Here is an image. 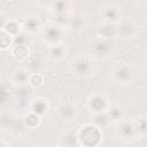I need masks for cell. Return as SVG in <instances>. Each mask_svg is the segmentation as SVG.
Returning a JSON list of instances; mask_svg holds the SVG:
<instances>
[{
  "label": "cell",
  "mask_w": 147,
  "mask_h": 147,
  "mask_svg": "<svg viewBox=\"0 0 147 147\" xmlns=\"http://www.w3.org/2000/svg\"><path fill=\"white\" fill-rule=\"evenodd\" d=\"M69 70L71 75L77 78H90L94 75L95 71L94 59L88 54H78L70 60Z\"/></svg>",
  "instance_id": "cell-1"
},
{
  "label": "cell",
  "mask_w": 147,
  "mask_h": 147,
  "mask_svg": "<svg viewBox=\"0 0 147 147\" xmlns=\"http://www.w3.org/2000/svg\"><path fill=\"white\" fill-rule=\"evenodd\" d=\"M76 133L79 147H100L103 140V131L92 123L82 125Z\"/></svg>",
  "instance_id": "cell-2"
},
{
  "label": "cell",
  "mask_w": 147,
  "mask_h": 147,
  "mask_svg": "<svg viewBox=\"0 0 147 147\" xmlns=\"http://www.w3.org/2000/svg\"><path fill=\"white\" fill-rule=\"evenodd\" d=\"M110 79L121 86L131 85L136 79V71L133 67L124 61H118L113 64L110 69Z\"/></svg>",
  "instance_id": "cell-3"
},
{
  "label": "cell",
  "mask_w": 147,
  "mask_h": 147,
  "mask_svg": "<svg viewBox=\"0 0 147 147\" xmlns=\"http://www.w3.org/2000/svg\"><path fill=\"white\" fill-rule=\"evenodd\" d=\"M40 31H41V38L47 46H54L64 42L65 30L51 22L42 24Z\"/></svg>",
  "instance_id": "cell-4"
},
{
  "label": "cell",
  "mask_w": 147,
  "mask_h": 147,
  "mask_svg": "<svg viewBox=\"0 0 147 147\" xmlns=\"http://www.w3.org/2000/svg\"><path fill=\"white\" fill-rule=\"evenodd\" d=\"M111 105L109 98L102 92H93L87 99V109L92 115L107 113Z\"/></svg>",
  "instance_id": "cell-5"
},
{
  "label": "cell",
  "mask_w": 147,
  "mask_h": 147,
  "mask_svg": "<svg viewBox=\"0 0 147 147\" xmlns=\"http://www.w3.org/2000/svg\"><path fill=\"white\" fill-rule=\"evenodd\" d=\"M99 15L103 23L109 24H117L123 18L122 8L114 2H108L101 6L99 9Z\"/></svg>",
  "instance_id": "cell-6"
},
{
  "label": "cell",
  "mask_w": 147,
  "mask_h": 147,
  "mask_svg": "<svg viewBox=\"0 0 147 147\" xmlns=\"http://www.w3.org/2000/svg\"><path fill=\"white\" fill-rule=\"evenodd\" d=\"M117 38L130 40L137 37L138 34V25L132 17L123 16V18L116 24Z\"/></svg>",
  "instance_id": "cell-7"
},
{
  "label": "cell",
  "mask_w": 147,
  "mask_h": 147,
  "mask_svg": "<svg viewBox=\"0 0 147 147\" xmlns=\"http://www.w3.org/2000/svg\"><path fill=\"white\" fill-rule=\"evenodd\" d=\"M115 136L122 142H132L137 139V134L133 127L132 119H123L122 122L115 124Z\"/></svg>",
  "instance_id": "cell-8"
},
{
  "label": "cell",
  "mask_w": 147,
  "mask_h": 147,
  "mask_svg": "<svg viewBox=\"0 0 147 147\" xmlns=\"http://www.w3.org/2000/svg\"><path fill=\"white\" fill-rule=\"evenodd\" d=\"M91 53L93 59H106L110 56V54L113 53V41L96 39L91 46Z\"/></svg>",
  "instance_id": "cell-9"
},
{
  "label": "cell",
  "mask_w": 147,
  "mask_h": 147,
  "mask_svg": "<svg viewBox=\"0 0 147 147\" xmlns=\"http://www.w3.org/2000/svg\"><path fill=\"white\" fill-rule=\"evenodd\" d=\"M29 77H30V71L24 67H18L11 72L9 80L13 86L21 88V87H24L28 85Z\"/></svg>",
  "instance_id": "cell-10"
},
{
  "label": "cell",
  "mask_w": 147,
  "mask_h": 147,
  "mask_svg": "<svg viewBox=\"0 0 147 147\" xmlns=\"http://www.w3.org/2000/svg\"><path fill=\"white\" fill-rule=\"evenodd\" d=\"M47 6L51 14L72 15L75 9V2L72 1H53V2H48Z\"/></svg>",
  "instance_id": "cell-11"
},
{
  "label": "cell",
  "mask_w": 147,
  "mask_h": 147,
  "mask_svg": "<svg viewBox=\"0 0 147 147\" xmlns=\"http://www.w3.org/2000/svg\"><path fill=\"white\" fill-rule=\"evenodd\" d=\"M57 117L62 122H71L76 118L77 115V108L71 102H62L57 109H56Z\"/></svg>",
  "instance_id": "cell-12"
},
{
  "label": "cell",
  "mask_w": 147,
  "mask_h": 147,
  "mask_svg": "<svg viewBox=\"0 0 147 147\" xmlns=\"http://www.w3.org/2000/svg\"><path fill=\"white\" fill-rule=\"evenodd\" d=\"M21 24H22V29H23V32L25 34H36L38 33L40 30H41V22L39 20L38 16L36 15H30V16H26L24 17L22 21H21Z\"/></svg>",
  "instance_id": "cell-13"
},
{
  "label": "cell",
  "mask_w": 147,
  "mask_h": 147,
  "mask_svg": "<svg viewBox=\"0 0 147 147\" xmlns=\"http://www.w3.org/2000/svg\"><path fill=\"white\" fill-rule=\"evenodd\" d=\"M49 108H51V105L48 100H46L45 98H34L31 100L29 105V111L38 115L41 118L48 113Z\"/></svg>",
  "instance_id": "cell-14"
},
{
  "label": "cell",
  "mask_w": 147,
  "mask_h": 147,
  "mask_svg": "<svg viewBox=\"0 0 147 147\" xmlns=\"http://www.w3.org/2000/svg\"><path fill=\"white\" fill-rule=\"evenodd\" d=\"M67 54H68V47L64 42L47 47V57L52 62H60L64 60Z\"/></svg>",
  "instance_id": "cell-15"
},
{
  "label": "cell",
  "mask_w": 147,
  "mask_h": 147,
  "mask_svg": "<svg viewBox=\"0 0 147 147\" xmlns=\"http://www.w3.org/2000/svg\"><path fill=\"white\" fill-rule=\"evenodd\" d=\"M96 34H98V39H103V40L113 41L114 39L117 38L116 24H109V23H103L102 22L98 26Z\"/></svg>",
  "instance_id": "cell-16"
},
{
  "label": "cell",
  "mask_w": 147,
  "mask_h": 147,
  "mask_svg": "<svg viewBox=\"0 0 147 147\" xmlns=\"http://www.w3.org/2000/svg\"><path fill=\"white\" fill-rule=\"evenodd\" d=\"M11 56L18 62H25L30 56V48L28 45H13L10 48Z\"/></svg>",
  "instance_id": "cell-17"
},
{
  "label": "cell",
  "mask_w": 147,
  "mask_h": 147,
  "mask_svg": "<svg viewBox=\"0 0 147 147\" xmlns=\"http://www.w3.org/2000/svg\"><path fill=\"white\" fill-rule=\"evenodd\" d=\"M3 31H6L11 38L17 37L18 34L23 33V29H22V24L21 21L15 20V18H8L2 28Z\"/></svg>",
  "instance_id": "cell-18"
},
{
  "label": "cell",
  "mask_w": 147,
  "mask_h": 147,
  "mask_svg": "<svg viewBox=\"0 0 147 147\" xmlns=\"http://www.w3.org/2000/svg\"><path fill=\"white\" fill-rule=\"evenodd\" d=\"M107 116H108V119H109L110 124H114V125L126 118L125 110L122 107L117 106V105H111V107L107 111Z\"/></svg>",
  "instance_id": "cell-19"
},
{
  "label": "cell",
  "mask_w": 147,
  "mask_h": 147,
  "mask_svg": "<svg viewBox=\"0 0 147 147\" xmlns=\"http://www.w3.org/2000/svg\"><path fill=\"white\" fill-rule=\"evenodd\" d=\"M133 127L137 134V139H144L147 134V123H146V115H140L137 118L132 119Z\"/></svg>",
  "instance_id": "cell-20"
},
{
  "label": "cell",
  "mask_w": 147,
  "mask_h": 147,
  "mask_svg": "<svg viewBox=\"0 0 147 147\" xmlns=\"http://www.w3.org/2000/svg\"><path fill=\"white\" fill-rule=\"evenodd\" d=\"M70 17L71 15H60V14H51L48 22L62 28V29H68L69 23H70Z\"/></svg>",
  "instance_id": "cell-21"
},
{
  "label": "cell",
  "mask_w": 147,
  "mask_h": 147,
  "mask_svg": "<svg viewBox=\"0 0 147 147\" xmlns=\"http://www.w3.org/2000/svg\"><path fill=\"white\" fill-rule=\"evenodd\" d=\"M61 145H62V147H79L77 133L71 132V131L63 133L61 137Z\"/></svg>",
  "instance_id": "cell-22"
},
{
  "label": "cell",
  "mask_w": 147,
  "mask_h": 147,
  "mask_svg": "<svg viewBox=\"0 0 147 147\" xmlns=\"http://www.w3.org/2000/svg\"><path fill=\"white\" fill-rule=\"evenodd\" d=\"M23 123H24V125H25L26 127H29V129H36V127H38V126L40 125V123H41V117H39L38 115H36V114L29 111V113H26V114L24 115V117H23Z\"/></svg>",
  "instance_id": "cell-23"
},
{
  "label": "cell",
  "mask_w": 147,
  "mask_h": 147,
  "mask_svg": "<svg viewBox=\"0 0 147 147\" xmlns=\"http://www.w3.org/2000/svg\"><path fill=\"white\" fill-rule=\"evenodd\" d=\"M86 24V18L84 15L82 14H72L70 17V23H69V28L68 29H75V30H80L85 26Z\"/></svg>",
  "instance_id": "cell-24"
},
{
  "label": "cell",
  "mask_w": 147,
  "mask_h": 147,
  "mask_svg": "<svg viewBox=\"0 0 147 147\" xmlns=\"http://www.w3.org/2000/svg\"><path fill=\"white\" fill-rule=\"evenodd\" d=\"M92 124H94L95 126H98L99 129L103 130L106 129L108 125H110V122L108 119L107 113L103 114H96V115H92Z\"/></svg>",
  "instance_id": "cell-25"
},
{
  "label": "cell",
  "mask_w": 147,
  "mask_h": 147,
  "mask_svg": "<svg viewBox=\"0 0 147 147\" xmlns=\"http://www.w3.org/2000/svg\"><path fill=\"white\" fill-rule=\"evenodd\" d=\"M45 82V77L44 75H41L40 72H30V77H29V83L28 85H30L33 88H39L44 85Z\"/></svg>",
  "instance_id": "cell-26"
},
{
  "label": "cell",
  "mask_w": 147,
  "mask_h": 147,
  "mask_svg": "<svg viewBox=\"0 0 147 147\" xmlns=\"http://www.w3.org/2000/svg\"><path fill=\"white\" fill-rule=\"evenodd\" d=\"M13 46V38L2 29L0 30V51H6L11 48Z\"/></svg>",
  "instance_id": "cell-27"
},
{
  "label": "cell",
  "mask_w": 147,
  "mask_h": 147,
  "mask_svg": "<svg viewBox=\"0 0 147 147\" xmlns=\"http://www.w3.org/2000/svg\"><path fill=\"white\" fill-rule=\"evenodd\" d=\"M7 20H8V18H6L2 13H0V30L3 28V25H5V23H6Z\"/></svg>",
  "instance_id": "cell-28"
},
{
  "label": "cell",
  "mask_w": 147,
  "mask_h": 147,
  "mask_svg": "<svg viewBox=\"0 0 147 147\" xmlns=\"http://www.w3.org/2000/svg\"><path fill=\"white\" fill-rule=\"evenodd\" d=\"M0 147H7V146H6V142H5L1 138H0Z\"/></svg>",
  "instance_id": "cell-29"
},
{
  "label": "cell",
  "mask_w": 147,
  "mask_h": 147,
  "mask_svg": "<svg viewBox=\"0 0 147 147\" xmlns=\"http://www.w3.org/2000/svg\"><path fill=\"white\" fill-rule=\"evenodd\" d=\"M36 147H48L47 145H38V146H36Z\"/></svg>",
  "instance_id": "cell-30"
},
{
  "label": "cell",
  "mask_w": 147,
  "mask_h": 147,
  "mask_svg": "<svg viewBox=\"0 0 147 147\" xmlns=\"http://www.w3.org/2000/svg\"><path fill=\"white\" fill-rule=\"evenodd\" d=\"M0 83H1V72H0Z\"/></svg>",
  "instance_id": "cell-31"
}]
</instances>
